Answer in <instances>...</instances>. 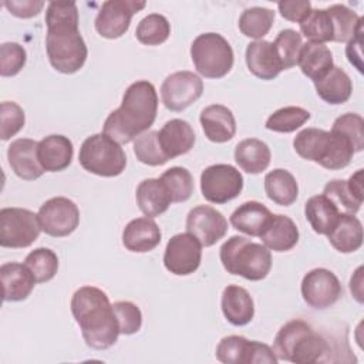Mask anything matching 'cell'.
<instances>
[{
  "mask_svg": "<svg viewBox=\"0 0 364 364\" xmlns=\"http://www.w3.org/2000/svg\"><path fill=\"white\" fill-rule=\"evenodd\" d=\"M46 50L54 70L74 74L85 64L88 48L78 30L75 1H51L46 10Z\"/></svg>",
  "mask_w": 364,
  "mask_h": 364,
  "instance_id": "1",
  "label": "cell"
},
{
  "mask_svg": "<svg viewBox=\"0 0 364 364\" xmlns=\"http://www.w3.org/2000/svg\"><path fill=\"white\" fill-rule=\"evenodd\" d=\"M279 11L283 18L294 23H300L311 10V3L309 0H291V1H279Z\"/></svg>",
  "mask_w": 364,
  "mask_h": 364,
  "instance_id": "50",
  "label": "cell"
},
{
  "mask_svg": "<svg viewBox=\"0 0 364 364\" xmlns=\"http://www.w3.org/2000/svg\"><path fill=\"white\" fill-rule=\"evenodd\" d=\"M330 350L327 340L309 323L300 318L287 321L277 331L273 351L279 360L294 364H313L320 361Z\"/></svg>",
  "mask_w": 364,
  "mask_h": 364,
  "instance_id": "4",
  "label": "cell"
},
{
  "mask_svg": "<svg viewBox=\"0 0 364 364\" xmlns=\"http://www.w3.org/2000/svg\"><path fill=\"white\" fill-rule=\"evenodd\" d=\"M220 262L225 270L250 282L264 279L272 269V253L245 236H232L220 246Z\"/></svg>",
  "mask_w": 364,
  "mask_h": 364,
  "instance_id": "5",
  "label": "cell"
},
{
  "mask_svg": "<svg viewBox=\"0 0 364 364\" xmlns=\"http://www.w3.org/2000/svg\"><path fill=\"white\" fill-rule=\"evenodd\" d=\"M24 264L33 273L37 283H46L57 274L58 257L48 247H37L26 256Z\"/></svg>",
  "mask_w": 364,
  "mask_h": 364,
  "instance_id": "39",
  "label": "cell"
},
{
  "mask_svg": "<svg viewBox=\"0 0 364 364\" xmlns=\"http://www.w3.org/2000/svg\"><path fill=\"white\" fill-rule=\"evenodd\" d=\"M78 161L87 172L104 178L118 176L127 166V155L121 144L102 132L85 138L80 148Z\"/></svg>",
  "mask_w": 364,
  "mask_h": 364,
  "instance_id": "6",
  "label": "cell"
},
{
  "mask_svg": "<svg viewBox=\"0 0 364 364\" xmlns=\"http://www.w3.org/2000/svg\"><path fill=\"white\" fill-rule=\"evenodd\" d=\"M161 229L158 223L148 216L132 219L122 230V245L134 253H146L161 243Z\"/></svg>",
  "mask_w": 364,
  "mask_h": 364,
  "instance_id": "18",
  "label": "cell"
},
{
  "mask_svg": "<svg viewBox=\"0 0 364 364\" xmlns=\"http://www.w3.org/2000/svg\"><path fill=\"white\" fill-rule=\"evenodd\" d=\"M361 43H363V31L358 33L353 40L347 43L346 54L350 61L360 73H363V64H361Z\"/></svg>",
  "mask_w": 364,
  "mask_h": 364,
  "instance_id": "51",
  "label": "cell"
},
{
  "mask_svg": "<svg viewBox=\"0 0 364 364\" xmlns=\"http://www.w3.org/2000/svg\"><path fill=\"white\" fill-rule=\"evenodd\" d=\"M297 65L306 77L316 82L334 67L333 54L327 46L307 41L301 46Z\"/></svg>",
  "mask_w": 364,
  "mask_h": 364,
  "instance_id": "28",
  "label": "cell"
},
{
  "mask_svg": "<svg viewBox=\"0 0 364 364\" xmlns=\"http://www.w3.org/2000/svg\"><path fill=\"white\" fill-rule=\"evenodd\" d=\"M264 192L274 203L280 206H290L299 196V185L289 171L277 168L266 173Z\"/></svg>",
  "mask_w": 364,
  "mask_h": 364,
  "instance_id": "33",
  "label": "cell"
},
{
  "mask_svg": "<svg viewBox=\"0 0 364 364\" xmlns=\"http://www.w3.org/2000/svg\"><path fill=\"white\" fill-rule=\"evenodd\" d=\"M112 309H114L121 334L131 336L141 330L142 313L135 303L121 300V301H115L112 304Z\"/></svg>",
  "mask_w": 364,
  "mask_h": 364,
  "instance_id": "47",
  "label": "cell"
},
{
  "mask_svg": "<svg viewBox=\"0 0 364 364\" xmlns=\"http://www.w3.org/2000/svg\"><path fill=\"white\" fill-rule=\"evenodd\" d=\"M273 213L263 203L257 200H247L235 209L229 220L236 230L255 237L262 235Z\"/></svg>",
  "mask_w": 364,
  "mask_h": 364,
  "instance_id": "26",
  "label": "cell"
},
{
  "mask_svg": "<svg viewBox=\"0 0 364 364\" xmlns=\"http://www.w3.org/2000/svg\"><path fill=\"white\" fill-rule=\"evenodd\" d=\"M338 208L326 196L314 195L304 203V216L313 230L318 235H328L340 216Z\"/></svg>",
  "mask_w": 364,
  "mask_h": 364,
  "instance_id": "32",
  "label": "cell"
},
{
  "mask_svg": "<svg viewBox=\"0 0 364 364\" xmlns=\"http://www.w3.org/2000/svg\"><path fill=\"white\" fill-rule=\"evenodd\" d=\"M333 23V41L348 43L363 31V18L343 4L327 7Z\"/></svg>",
  "mask_w": 364,
  "mask_h": 364,
  "instance_id": "34",
  "label": "cell"
},
{
  "mask_svg": "<svg viewBox=\"0 0 364 364\" xmlns=\"http://www.w3.org/2000/svg\"><path fill=\"white\" fill-rule=\"evenodd\" d=\"M38 161L44 171L60 172L70 166L74 155L73 142L60 134L44 136L38 142Z\"/></svg>",
  "mask_w": 364,
  "mask_h": 364,
  "instance_id": "22",
  "label": "cell"
},
{
  "mask_svg": "<svg viewBox=\"0 0 364 364\" xmlns=\"http://www.w3.org/2000/svg\"><path fill=\"white\" fill-rule=\"evenodd\" d=\"M282 70H289L297 65L300 50L303 46L301 34L293 28L282 30L273 41Z\"/></svg>",
  "mask_w": 364,
  "mask_h": 364,
  "instance_id": "42",
  "label": "cell"
},
{
  "mask_svg": "<svg viewBox=\"0 0 364 364\" xmlns=\"http://www.w3.org/2000/svg\"><path fill=\"white\" fill-rule=\"evenodd\" d=\"M186 230L193 235L202 246L209 247L226 235L228 220L215 208L199 205L189 210L186 216Z\"/></svg>",
  "mask_w": 364,
  "mask_h": 364,
  "instance_id": "15",
  "label": "cell"
},
{
  "mask_svg": "<svg viewBox=\"0 0 364 364\" xmlns=\"http://www.w3.org/2000/svg\"><path fill=\"white\" fill-rule=\"evenodd\" d=\"M202 260V245L191 233L173 235L166 243L164 264L176 276H188L198 270Z\"/></svg>",
  "mask_w": 364,
  "mask_h": 364,
  "instance_id": "12",
  "label": "cell"
},
{
  "mask_svg": "<svg viewBox=\"0 0 364 364\" xmlns=\"http://www.w3.org/2000/svg\"><path fill=\"white\" fill-rule=\"evenodd\" d=\"M134 154L136 159L149 166H159L168 162L159 141L158 131H146L134 139Z\"/></svg>",
  "mask_w": 364,
  "mask_h": 364,
  "instance_id": "43",
  "label": "cell"
},
{
  "mask_svg": "<svg viewBox=\"0 0 364 364\" xmlns=\"http://www.w3.org/2000/svg\"><path fill=\"white\" fill-rule=\"evenodd\" d=\"M299 24L309 41L320 44L333 41V23L327 9H311Z\"/></svg>",
  "mask_w": 364,
  "mask_h": 364,
  "instance_id": "36",
  "label": "cell"
},
{
  "mask_svg": "<svg viewBox=\"0 0 364 364\" xmlns=\"http://www.w3.org/2000/svg\"><path fill=\"white\" fill-rule=\"evenodd\" d=\"M37 149L38 142L30 138H18L9 145V165L20 179L34 181L44 173V168L38 161Z\"/></svg>",
  "mask_w": 364,
  "mask_h": 364,
  "instance_id": "16",
  "label": "cell"
},
{
  "mask_svg": "<svg viewBox=\"0 0 364 364\" xmlns=\"http://www.w3.org/2000/svg\"><path fill=\"white\" fill-rule=\"evenodd\" d=\"M243 176L229 164H215L205 168L200 173L202 196L216 205L226 203L240 195Z\"/></svg>",
  "mask_w": 364,
  "mask_h": 364,
  "instance_id": "9",
  "label": "cell"
},
{
  "mask_svg": "<svg viewBox=\"0 0 364 364\" xmlns=\"http://www.w3.org/2000/svg\"><path fill=\"white\" fill-rule=\"evenodd\" d=\"M331 131L344 136L353 145L355 152L364 149V119L361 115L354 112L340 115L336 118Z\"/></svg>",
  "mask_w": 364,
  "mask_h": 364,
  "instance_id": "45",
  "label": "cell"
},
{
  "mask_svg": "<svg viewBox=\"0 0 364 364\" xmlns=\"http://www.w3.org/2000/svg\"><path fill=\"white\" fill-rule=\"evenodd\" d=\"M300 290L303 300L317 310L333 306L343 293L338 277L324 267H316L307 272L301 280Z\"/></svg>",
  "mask_w": 364,
  "mask_h": 364,
  "instance_id": "14",
  "label": "cell"
},
{
  "mask_svg": "<svg viewBox=\"0 0 364 364\" xmlns=\"http://www.w3.org/2000/svg\"><path fill=\"white\" fill-rule=\"evenodd\" d=\"M323 195H326L338 208L340 212L344 210V213L355 215L363 205V199L355 196L344 179H333L327 182Z\"/></svg>",
  "mask_w": 364,
  "mask_h": 364,
  "instance_id": "44",
  "label": "cell"
},
{
  "mask_svg": "<svg viewBox=\"0 0 364 364\" xmlns=\"http://www.w3.org/2000/svg\"><path fill=\"white\" fill-rule=\"evenodd\" d=\"M203 92V81L192 71H176L168 75L161 85L164 105L173 112H179L192 105Z\"/></svg>",
  "mask_w": 364,
  "mask_h": 364,
  "instance_id": "11",
  "label": "cell"
},
{
  "mask_svg": "<svg viewBox=\"0 0 364 364\" xmlns=\"http://www.w3.org/2000/svg\"><path fill=\"white\" fill-rule=\"evenodd\" d=\"M330 131L320 128H304L293 139V148L306 161L321 165L330 149Z\"/></svg>",
  "mask_w": 364,
  "mask_h": 364,
  "instance_id": "31",
  "label": "cell"
},
{
  "mask_svg": "<svg viewBox=\"0 0 364 364\" xmlns=\"http://www.w3.org/2000/svg\"><path fill=\"white\" fill-rule=\"evenodd\" d=\"M347 183H348L350 189L355 193V196L363 199V169H358L355 173H353L348 178Z\"/></svg>",
  "mask_w": 364,
  "mask_h": 364,
  "instance_id": "53",
  "label": "cell"
},
{
  "mask_svg": "<svg viewBox=\"0 0 364 364\" xmlns=\"http://www.w3.org/2000/svg\"><path fill=\"white\" fill-rule=\"evenodd\" d=\"M317 95L327 104L338 105L350 100L353 92V81L350 75L340 67H333L323 78L314 82Z\"/></svg>",
  "mask_w": 364,
  "mask_h": 364,
  "instance_id": "30",
  "label": "cell"
},
{
  "mask_svg": "<svg viewBox=\"0 0 364 364\" xmlns=\"http://www.w3.org/2000/svg\"><path fill=\"white\" fill-rule=\"evenodd\" d=\"M205 136L216 144L230 141L236 134V119L233 112L222 105L212 104L202 109L199 117Z\"/></svg>",
  "mask_w": 364,
  "mask_h": 364,
  "instance_id": "19",
  "label": "cell"
},
{
  "mask_svg": "<svg viewBox=\"0 0 364 364\" xmlns=\"http://www.w3.org/2000/svg\"><path fill=\"white\" fill-rule=\"evenodd\" d=\"M27 61V53L18 43H3L0 46V74L1 77H13L18 74Z\"/></svg>",
  "mask_w": 364,
  "mask_h": 364,
  "instance_id": "46",
  "label": "cell"
},
{
  "mask_svg": "<svg viewBox=\"0 0 364 364\" xmlns=\"http://www.w3.org/2000/svg\"><path fill=\"white\" fill-rule=\"evenodd\" d=\"M350 291L358 303H363V266L354 272L350 280Z\"/></svg>",
  "mask_w": 364,
  "mask_h": 364,
  "instance_id": "52",
  "label": "cell"
},
{
  "mask_svg": "<svg viewBox=\"0 0 364 364\" xmlns=\"http://www.w3.org/2000/svg\"><path fill=\"white\" fill-rule=\"evenodd\" d=\"M4 301L26 300L36 286V279L27 266L17 262L3 263L0 267Z\"/></svg>",
  "mask_w": 364,
  "mask_h": 364,
  "instance_id": "21",
  "label": "cell"
},
{
  "mask_svg": "<svg viewBox=\"0 0 364 364\" xmlns=\"http://www.w3.org/2000/svg\"><path fill=\"white\" fill-rule=\"evenodd\" d=\"M41 232L38 216L24 208L0 210V246L23 249L31 246Z\"/></svg>",
  "mask_w": 364,
  "mask_h": 364,
  "instance_id": "8",
  "label": "cell"
},
{
  "mask_svg": "<svg viewBox=\"0 0 364 364\" xmlns=\"http://www.w3.org/2000/svg\"><path fill=\"white\" fill-rule=\"evenodd\" d=\"M26 122V115L23 108L13 102L4 101L0 105V136L1 141H7L14 136Z\"/></svg>",
  "mask_w": 364,
  "mask_h": 364,
  "instance_id": "48",
  "label": "cell"
},
{
  "mask_svg": "<svg viewBox=\"0 0 364 364\" xmlns=\"http://www.w3.org/2000/svg\"><path fill=\"white\" fill-rule=\"evenodd\" d=\"M276 13L266 7H249L239 17V30L243 36L262 40L272 28Z\"/></svg>",
  "mask_w": 364,
  "mask_h": 364,
  "instance_id": "35",
  "label": "cell"
},
{
  "mask_svg": "<svg viewBox=\"0 0 364 364\" xmlns=\"http://www.w3.org/2000/svg\"><path fill=\"white\" fill-rule=\"evenodd\" d=\"M71 313L80 326L85 344L107 350L118 340V321L105 291L94 286L77 289L71 297Z\"/></svg>",
  "mask_w": 364,
  "mask_h": 364,
  "instance_id": "3",
  "label": "cell"
},
{
  "mask_svg": "<svg viewBox=\"0 0 364 364\" xmlns=\"http://www.w3.org/2000/svg\"><path fill=\"white\" fill-rule=\"evenodd\" d=\"M249 71L264 81L276 78L282 70L274 46L267 40H255L247 44L245 54Z\"/></svg>",
  "mask_w": 364,
  "mask_h": 364,
  "instance_id": "20",
  "label": "cell"
},
{
  "mask_svg": "<svg viewBox=\"0 0 364 364\" xmlns=\"http://www.w3.org/2000/svg\"><path fill=\"white\" fill-rule=\"evenodd\" d=\"M330 245L340 253H353L363 245V225L353 213L341 212L337 223L327 235Z\"/></svg>",
  "mask_w": 364,
  "mask_h": 364,
  "instance_id": "27",
  "label": "cell"
},
{
  "mask_svg": "<svg viewBox=\"0 0 364 364\" xmlns=\"http://www.w3.org/2000/svg\"><path fill=\"white\" fill-rule=\"evenodd\" d=\"M252 340L243 336H226L216 347V358L225 364H250Z\"/></svg>",
  "mask_w": 364,
  "mask_h": 364,
  "instance_id": "41",
  "label": "cell"
},
{
  "mask_svg": "<svg viewBox=\"0 0 364 364\" xmlns=\"http://www.w3.org/2000/svg\"><path fill=\"white\" fill-rule=\"evenodd\" d=\"M220 307L225 318L233 326H246L255 316V303L249 291L240 286L229 284L223 289Z\"/></svg>",
  "mask_w": 364,
  "mask_h": 364,
  "instance_id": "23",
  "label": "cell"
},
{
  "mask_svg": "<svg viewBox=\"0 0 364 364\" xmlns=\"http://www.w3.org/2000/svg\"><path fill=\"white\" fill-rule=\"evenodd\" d=\"M191 58L205 78H222L233 67L235 54L229 41L218 33L199 34L191 44Z\"/></svg>",
  "mask_w": 364,
  "mask_h": 364,
  "instance_id": "7",
  "label": "cell"
},
{
  "mask_svg": "<svg viewBox=\"0 0 364 364\" xmlns=\"http://www.w3.org/2000/svg\"><path fill=\"white\" fill-rule=\"evenodd\" d=\"M41 230L53 237L71 235L80 223L78 206L65 196H55L46 200L38 209Z\"/></svg>",
  "mask_w": 364,
  "mask_h": 364,
  "instance_id": "10",
  "label": "cell"
},
{
  "mask_svg": "<svg viewBox=\"0 0 364 364\" xmlns=\"http://www.w3.org/2000/svg\"><path fill=\"white\" fill-rule=\"evenodd\" d=\"M135 199L139 210L148 218L162 215L172 203L171 196L159 178H148L139 182L135 191Z\"/></svg>",
  "mask_w": 364,
  "mask_h": 364,
  "instance_id": "25",
  "label": "cell"
},
{
  "mask_svg": "<svg viewBox=\"0 0 364 364\" xmlns=\"http://www.w3.org/2000/svg\"><path fill=\"white\" fill-rule=\"evenodd\" d=\"M158 141L169 159L188 154L196 141L192 125L181 118L169 119L164 124V127L158 131Z\"/></svg>",
  "mask_w": 364,
  "mask_h": 364,
  "instance_id": "17",
  "label": "cell"
},
{
  "mask_svg": "<svg viewBox=\"0 0 364 364\" xmlns=\"http://www.w3.org/2000/svg\"><path fill=\"white\" fill-rule=\"evenodd\" d=\"M145 6V1L134 0L104 1L95 17V30L104 38H119L128 31L132 16Z\"/></svg>",
  "mask_w": 364,
  "mask_h": 364,
  "instance_id": "13",
  "label": "cell"
},
{
  "mask_svg": "<svg viewBox=\"0 0 364 364\" xmlns=\"http://www.w3.org/2000/svg\"><path fill=\"white\" fill-rule=\"evenodd\" d=\"M156 112L158 94L154 84L138 80L125 90L121 105L107 117L102 134L118 144H129L152 127Z\"/></svg>",
  "mask_w": 364,
  "mask_h": 364,
  "instance_id": "2",
  "label": "cell"
},
{
  "mask_svg": "<svg viewBox=\"0 0 364 364\" xmlns=\"http://www.w3.org/2000/svg\"><path fill=\"white\" fill-rule=\"evenodd\" d=\"M259 237L269 250L287 252L297 245L299 229L289 216L272 215L269 223Z\"/></svg>",
  "mask_w": 364,
  "mask_h": 364,
  "instance_id": "24",
  "label": "cell"
},
{
  "mask_svg": "<svg viewBox=\"0 0 364 364\" xmlns=\"http://www.w3.org/2000/svg\"><path fill=\"white\" fill-rule=\"evenodd\" d=\"M171 34V24L168 18L158 13L145 16L136 26L135 37L141 44L159 46L168 40Z\"/></svg>",
  "mask_w": 364,
  "mask_h": 364,
  "instance_id": "37",
  "label": "cell"
},
{
  "mask_svg": "<svg viewBox=\"0 0 364 364\" xmlns=\"http://www.w3.org/2000/svg\"><path fill=\"white\" fill-rule=\"evenodd\" d=\"M272 159L270 148L257 138H246L235 148V161L247 173L256 175L267 169Z\"/></svg>",
  "mask_w": 364,
  "mask_h": 364,
  "instance_id": "29",
  "label": "cell"
},
{
  "mask_svg": "<svg viewBox=\"0 0 364 364\" xmlns=\"http://www.w3.org/2000/svg\"><path fill=\"white\" fill-rule=\"evenodd\" d=\"M159 179L165 185L172 203L185 202L193 193V178L186 168L172 166L166 169Z\"/></svg>",
  "mask_w": 364,
  "mask_h": 364,
  "instance_id": "40",
  "label": "cell"
},
{
  "mask_svg": "<svg viewBox=\"0 0 364 364\" xmlns=\"http://www.w3.org/2000/svg\"><path fill=\"white\" fill-rule=\"evenodd\" d=\"M3 6L18 18H30L37 16L43 7L44 1L41 0H9L4 1Z\"/></svg>",
  "mask_w": 364,
  "mask_h": 364,
  "instance_id": "49",
  "label": "cell"
},
{
  "mask_svg": "<svg viewBox=\"0 0 364 364\" xmlns=\"http://www.w3.org/2000/svg\"><path fill=\"white\" fill-rule=\"evenodd\" d=\"M310 119V112L301 107L289 105L276 109L266 121V128L273 132L289 134L299 129Z\"/></svg>",
  "mask_w": 364,
  "mask_h": 364,
  "instance_id": "38",
  "label": "cell"
}]
</instances>
